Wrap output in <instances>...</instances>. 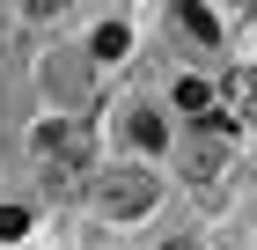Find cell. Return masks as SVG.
Here are the masks:
<instances>
[{
	"label": "cell",
	"instance_id": "1",
	"mask_svg": "<svg viewBox=\"0 0 257 250\" xmlns=\"http://www.w3.org/2000/svg\"><path fill=\"white\" fill-rule=\"evenodd\" d=\"M30 154H37V170H44L52 192H74L81 177H88L96 133H88V118H44L37 133H30Z\"/></svg>",
	"mask_w": 257,
	"mask_h": 250
},
{
	"label": "cell",
	"instance_id": "2",
	"mask_svg": "<svg viewBox=\"0 0 257 250\" xmlns=\"http://www.w3.org/2000/svg\"><path fill=\"white\" fill-rule=\"evenodd\" d=\"M155 199H162V177H147V170H110V177H103V192H96V206L125 221V213H147Z\"/></svg>",
	"mask_w": 257,
	"mask_h": 250
},
{
	"label": "cell",
	"instance_id": "3",
	"mask_svg": "<svg viewBox=\"0 0 257 250\" xmlns=\"http://www.w3.org/2000/svg\"><path fill=\"white\" fill-rule=\"evenodd\" d=\"M220 111L235 118H257V66H242V74H228V89H220Z\"/></svg>",
	"mask_w": 257,
	"mask_h": 250
},
{
	"label": "cell",
	"instance_id": "4",
	"mask_svg": "<svg viewBox=\"0 0 257 250\" xmlns=\"http://www.w3.org/2000/svg\"><path fill=\"white\" fill-rule=\"evenodd\" d=\"M184 170H191V184L206 192V184H213V177L228 170V140H198V147L184 154Z\"/></svg>",
	"mask_w": 257,
	"mask_h": 250
},
{
	"label": "cell",
	"instance_id": "5",
	"mask_svg": "<svg viewBox=\"0 0 257 250\" xmlns=\"http://www.w3.org/2000/svg\"><path fill=\"white\" fill-rule=\"evenodd\" d=\"M133 140H140V147H162L169 133H162V118H155V111H133Z\"/></svg>",
	"mask_w": 257,
	"mask_h": 250
},
{
	"label": "cell",
	"instance_id": "6",
	"mask_svg": "<svg viewBox=\"0 0 257 250\" xmlns=\"http://www.w3.org/2000/svg\"><path fill=\"white\" fill-rule=\"evenodd\" d=\"M177 103H184V111H198V118L213 111V96H206V81H177Z\"/></svg>",
	"mask_w": 257,
	"mask_h": 250
},
{
	"label": "cell",
	"instance_id": "7",
	"mask_svg": "<svg viewBox=\"0 0 257 250\" xmlns=\"http://www.w3.org/2000/svg\"><path fill=\"white\" fill-rule=\"evenodd\" d=\"M125 44H133V37H125L118 22H103V30H96V59H118V52H125Z\"/></svg>",
	"mask_w": 257,
	"mask_h": 250
},
{
	"label": "cell",
	"instance_id": "8",
	"mask_svg": "<svg viewBox=\"0 0 257 250\" xmlns=\"http://www.w3.org/2000/svg\"><path fill=\"white\" fill-rule=\"evenodd\" d=\"M22 228H30V213H22V206H0V243H15Z\"/></svg>",
	"mask_w": 257,
	"mask_h": 250
},
{
	"label": "cell",
	"instance_id": "9",
	"mask_svg": "<svg viewBox=\"0 0 257 250\" xmlns=\"http://www.w3.org/2000/svg\"><path fill=\"white\" fill-rule=\"evenodd\" d=\"M162 250H191V243H184V235H169V243H162Z\"/></svg>",
	"mask_w": 257,
	"mask_h": 250
}]
</instances>
